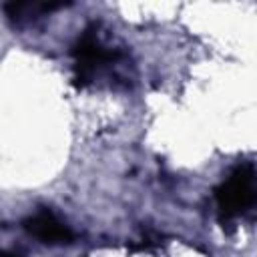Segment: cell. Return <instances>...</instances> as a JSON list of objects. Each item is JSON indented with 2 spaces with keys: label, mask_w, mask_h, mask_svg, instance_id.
Listing matches in <instances>:
<instances>
[{
  "label": "cell",
  "mask_w": 257,
  "mask_h": 257,
  "mask_svg": "<svg viewBox=\"0 0 257 257\" xmlns=\"http://www.w3.org/2000/svg\"><path fill=\"white\" fill-rule=\"evenodd\" d=\"M22 227L26 233L36 237L40 243L46 245H58V243H72L74 235L72 231L50 211V209H38L34 215L26 217L22 221Z\"/></svg>",
  "instance_id": "cell-3"
},
{
  "label": "cell",
  "mask_w": 257,
  "mask_h": 257,
  "mask_svg": "<svg viewBox=\"0 0 257 257\" xmlns=\"http://www.w3.org/2000/svg\"><path fill=\"white\" fill-rule=\"evenodd\" d=\"M221 223H229L239 213L247 211L257 201V175L251 165H239L231 171L227 181L215 189Z\"/></svg>",
  "instance_id": "cell-1"
},
{
  "label": "cell",
  "mask_w": 257,
  "mask_h": 257,
  "mask_svg": "<svg viewBox=\"0 0 257 257\" xmlns=\"http://www.w3.org/2000/svg\"><path fill=\"white\" fill-rule=\"evenodd\" d=\"M72 56H74V84L80 88L90 84V80L100 64L114 58L112 52H106L100 46V42L96 38V30L92 26L86 28L82 32V36L76 40V44L72 46Z\"/></svg>",
  "instance_id": "cell-2"
},
{
  "label": "cell",
  "mask_w": 257,
  "mask_h": 257,
  "mask_svg": "<svg viewBox=\"0 0 257 257\" xmlns=\"http://www.w3.org/2000/svg\"><path fill=\"white\" fill-rule=\"evenodd\" d=\"M2 257H16V255H10V253H4Z\"/></svg>",
  "instance_id": "cell-4"
}]
</instances>
